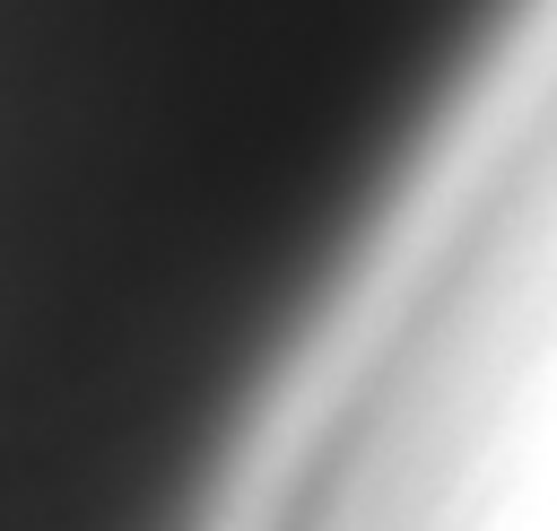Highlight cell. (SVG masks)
Here are the masks:
<instances>
[{"mask_svg":"<svg viewBox=\"0 0 557 531\" xmlns=\"http://www.w3.org/2000/svg\"><path fill=\"white\" fill-rule=\"evenodd\" d=\"M557 0H0V522L305 496Z\"/></svg>","mask_w":557,"mask_h":531,"instance_id":"obj_1","label":"cell"}]
</instances>
